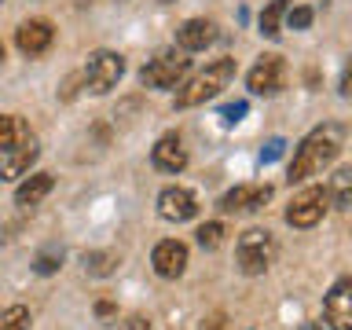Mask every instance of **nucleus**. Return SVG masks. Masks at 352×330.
Segmentation results:
<instances>
[{
  "mask_svg": "<svg viewBox=\"0 0 352 330\" xmlns=\"http://www.w3.org/2000/svg\"><path fill=\"white\" fill-rule=\"evenodd\" d=\"M0 63H4V44H0Z\"/></svg>",
  "mask_w": 352,
  "mask_h": 330,
  "instance_id": "nucleus-32",
  "label": "nucleus"
},
{
  "mask_svg": "<svg viewBox=\"0 0 352 330\" xmlns=\"http://www.w3.org/2000/svg\"><path fill=\"white\" fill-rule=\"evenodd\" d=\"M151 264H154V272H158L162 279H180V275L187 272V246L180 239H162L151 253Z\"/></svg>",
  "mask_w": 352,
  "mask_h": 330,
  "instance_id": "nucleus-11",
  "label": "nucleus"
},
{
  "mask_svg": "<svg viewBox=\"0 0 352 330\" xmlns=\"http://www.w3.org/2000/svg\"><path fill=\"white\" fill-rule=\"evenodd\" d=\"M286 11H290V0H272V4L261 11V33H264V37H279Z\"/></svg>",
  "mask_w": 352,
  "mask_h": 330,
  "instance_id": "nucleus-18",
  "label": "nucleus"
},
{
  "mask_svg": "<svg viewBox=\"0 0 352 330\" xmlns=\"http://www.w3.org/2000/svg\"><path fill=\"white\" fill-rule=\"evenodd\" d=\"M268 198H272L268 184H239L220 198V209H224V213H250V209H261Z\"/></svg>",
  "mask_w": 352,
  "mask_h": 330,
  "instance_id": "nucleus-12",
  "label": "nucleus"
},
{
  "mask_svg": "<svg viewBox=\"0 0 352 330\" xmlns=\"http://www.w3.org/2000/svg\"><path fill=\"white\" fill-rule=\"evenodd\" d=\"M0 4H4V0H0Z\"/></svg>",
  "mask_w": 352,
  "mask_h": 330,
  "instance_id": "nucleus-34",
  "label": "nucleus"
},
{
  "mask_svg": "<svg viewBox=\"0 0 352 330\" xmlns=\"http://www.w3.org/2000/svg\"><path fill=\"white\" fill-rule=\"evenodd\" d=\"M118 330H151V323L143 316H129L125 323H118Z\"/></svg>",
  "mask_w": 352,
  "mask_h": 330,
  "instance_id": "nucleus-28",
  "label": "nucleus"
},
{
  "mask_svg": "<svg viewBox=\"0 0 352 330\" xmlns=\"http://www.w3.org/2000/svg\"><path fill=\"white\" fill-rule=\"evenodd\" d=\"M0 330H30V308L26 305H11L0 316Z\"/></svg>",
  "mask_w": 352,
  "mask_h": 330,
  "instance_id": "nucleus-20",
  "label": "nucleus"
},
{
  "mask_svg": "<svg viewBox=\"0 0 352 330\" xmlns=\"http://www.w3.org/2000/svg\"><path fill=\"white\" fill-rule=\"evenodd\" d=\"M301 330H327V327H323V323H305Z\"/></svg>",
  "mask_w": 352,
  "mask_h": 330,
  "instance_id": "nucleus-31",
  "label": "nucleus"
},
{
  "mask_svg": "<svg viewBox=\"0 0 352 330\" xmlns=\"http://www.w3.org/2000/svg\"><path fill=\"white\" fill-rule=\"evenodd\" d=\"M246 85H250V92L253 96H275V92H283L286 88V63H283V55H261L257 63H253V70L246 74Z\"/></svg>",
  "mask_w": 352,
  "mask_h": 330,
  "instance_id": "nucleus-7",
  "label": "nucleus"
},
{
  "mask_svg": "<svg viewBox=\"0 0 352 330\" xmlns=\"http://www.w3.org/2000/svg\"><path fill=\"white\" fill-rule=\"evenodd\" d=\"M55 187V180L48 173H33V176H26V180H22L19 187H15V202L19 206H37L44 195H48Z\"/></svg>",
  "mask_w": 352,
  "mask_h": 330,
  "instance_id": "nucleus-16",
  "label": "nucleus"
},
{
  "mask_svg": "<svg viewBox=\"0 0 352 330\" xmlns=\"http://www.w3.org/2000/svg\"><path fill=\"white\" fill-rule=\"evenodd\" d=\"M283 154V140H268V147L261 151V162H275Z\"/></svg>",
  "mask_w": 352,
  "mask_h": 330,
  "instance_id": "nucleus-27",
  "label": "nucleus"
},
{
  "mask_svg": "<svg viewBox=\"0 0 352 330\" xmlns=\"http://www.w3.org/2000/svg\"><path fill=\"white\" fill-rule=\"evenodd\" d=\"M338 151H341V129H338V125H319V129H312L301 143H297L286 180H290V184H301V180H308V176L323 173L327 165L338 158Z\"/></svg>",
  "mask_w": 352,
  "mask_h": 330,
  "instance_id": "nucleus-1",
  "label": "nucleus"
},
{
  "mask_svg": "<svg viewBox=\"0 0 352 330\" xmlns=\"http://www.w3.org/2000/svg\"><path fill=\"white\" fill-rule=\"evenodd\" d=\"M191 70V59H187V52H158L154 59L140 70V81L147 88H176L184 81V74Z\"/></svg>",
  "mask_w": 352,
  "mask_h": 330,
  "instance_id": "nucleus-5",
  "label": "nucleus"
},
{
  "mask_svg": "<svg viewBox=\"0 0 352 330\" xmlns=\"http://www.w3.org/2000/svg\"><path fill=\"white\" fill-rule=\"evenodd\" d=\"M341 96L352 99V59H349V66H345V74H341Z\"/></svg>",
  "mask_w": 352,
  "mask_h": 330,
  "instance_id": "nucleus-29",
  "label": "nucleus"
},
{
  "mask_svg": "<svg viewBox=\"0 0 352 330\" xmlns=\"http://www.w3.org/2000/svg\"><path fill=\"white\" fill-rule=\"evenodd\" d=\"M327 191H330V202L338 209H352V169H341Z\"/></svg>",
  "mask_w": 352,
  "mask_h": 330,
  "instance_id": "nucleus-19",
  "label": "nucleus"
},
{
  "mask_svg": "<svg viewBox=\"0 0 352 330\" xmlns=\"http://www.w3.org/2000/svg\"><path fill=\"white\" fill-rule=\"evenodd\" d=\"M22 140H30L26 121L15 118V114H0V154L11 151V147H19Z\"/></svg>",
  "mask_w": 352,
  "mask_h": 330,
  "instance_id": "nucleus-17",
  "label": "nucleus"
},
{
  "mask_svg": "<svg viewBox=\"0 0 352 330\" xmlns=\"http://www.w3.org/2000/svg\"><path fill=\"white\" fill-rule=\"evenodd\" d=\"M231 77H235V59H213L206 66V70H198L187 85H180V92H176V110H191V107H202L206 99L220 96L224 88L231 85Z\"/></svg>",
  "mask_w": 352,
  "mask_h": 330,
  "instance_id": "nucleus-2",
  "label": "nucleus"
},
{
  "mask_svg": "<svg viewBox=\"0 0 352 330\" xmlns=\"http://www.w3.org/2000/svg\"><path fill=\"white\" fill-rule=\"evenodd\" d=\"M235 257H239V268L246 272V275L268 272L272 261H275V239H272V231H264V228L242 231L239 246H235Z\"/></svg>",
  "mask_w": 352,
  "mask_h": 330,
  "instance_id": "nucleus-3",
  "label": "nucleus"
},
{
  "mask_svg": "<svg viewBox=\"0 0 352 330\" xmlns=\"http://www.w3.org/2000/svg\"><path fill=\"white\" fill-rule=\"evenodd\" d=\"M151 162H154V169H162V173H184L187 169V147H184V140L180 136H162L158 143L151 147Z\"/></svg>",
  "mask_w": 352,
  "mask_h": 330,
  "instance_id": "nucleus-13",
  "label": "nucleus"
},
{
  "mask_svg": "<svg viewBox=\"0 0 352 330\" xmlns=\"http://www.w3.org/2000/svg\"><path fill=\"white\" fill-rule=\"evenodd\" d=\"M198 330H228V316H224V312H209Z\"/></svg>",
  "mask_w": 352,
  "mask_h": 330,
  "instance_id": "nucleus-26",
  "label": "nucleus"
},
{
  "mask_svg": "<svg viewBox=\"0 0 352 330\" xmlns=\"http://www.w3.org/2000/svg\"><path fill=\"white\" fill-rule=\"evenodd\" d=\"M213 41H217V26L209 19H187L184 26L176 30V44H180V52H206Z\"/></svg>",
  "mask_w": 352,
  "mask_h": 330,
  "instance_id": "nucleus-14",
  "label": "nucleus"
},
{
  "mask_svg": "<svg viewBox=\"0 0 352 330\" xmlns=\"http://www.w3.org/2000/svg\"><path fill=\"white\" fill-rule=\"evenodd\" d=\"M286 19H290V30H308V26H312V8H294L290 4Z\"/></svg>",
  "mask_w": 352,
  "mask_h": 330,
  "instance_id": "nucleus-24",
  "label": "nucleus"
},
{
  "mask_svg": "<svg viewBox=\"0 0 352 330\" xmlns=\"http://www.w3.org/2000/svg\"><path fill=\"white\" fill-rule=\"evenodd\" d=\"M330 209V191L327 187H305L301 195H294V202L286 206V224L290 228H316Z\"/></svg>",
  "mask_w": 352,
  "mask_h": 330,
  "instance_id": "nucleus-6",
  "label": "nucleus"
},
{
  "mask_svg": "<svg viewBox=\"0 0 352 330\" xmlns=\"http://www.w3.org/2000/svg\"><path fill=\"white\" fill-rule=\"evenodd\" d=\"M114 264H118V257H114V253H85V268L88 272H92V275H110V272H114Z\"/></svg>",
  "mask_w": 352,
  "mask_h": 330,
  "instance_id": "nucleus-22",
  "label": "nucleus"
},
{
  "mask_svg": "<svg viewBox=\"0 0 352 330\" xmlns=\"http://www.w3.org/2000/svg\"><path fill=\"white\" fill-rule=\"evenodd\" d=\"M162 4H173V0H162Z\"/></svg>",
  "mask_w": 352,
  "mask_h": 330,
  "instance_id": "nucleus-33",
  "label": "nucleus"
},
{
  "mask_svg": "<svg viewBox=\"0 0 352 330\" xmlns=\"http://www.w3.org/2000/svg\"><path fill=\"white\" fill-rule=\"evenodd\" d=\"M121 77H125V59L118 52H92L81 70V81L92 96H107L110 88H118Z\"/></svg>",
  "mask_w": 352,
  "mask_h": 330,
  "instance_id": "nucleus-4",
  "label": "nucleus"
},
{
  "mask_svg": "<svg viewBox=\"0 0 352 330\" xmlns=\"http://www.w3.org/2000/svg\"><path fill=\"white\" fill-rule=\"evenodd\" d=\"M96 316H103V319L114 316V305H110V301H99V305H96Z\"/></svg>",
  "mask_w": 352,
  "mask_h": 330,
  "instance_id": "nucleus-30",
  "label": "nucleus"
},
{
  "mask_svg": "<svg viewBox=\"0 0 352 330\" xmlns=\"http://www.w3.org/2000/svg\"><path fill=\"white\" fill-rule=\"evenodd\" d=\"M59 264H63V250H44L33 268H37L41 275H52V272H59Z\"/></svg>",
  "mask_w": 352,
  "mask_h": 330,
  "instance_id": "nucleus-23",
  "label": "nucleus"
},
{
  "mask_svg": "<svg viewBox=\"0 0 352 330\" xmlns=\"http://www.w3.org/2000/svg\"><path fill=\"white\" fill-rule=\"evenodd\" d=\"M52 41H55V26L48 19H30V22H22V26L15 30V44H19V52L22 55H30V59H37V55H44L52 48Z\"/></svg>",
  "mask_w": 352,
  "mask_h": 330,
  "instance_id": "nucleus-10",
  "label": "nucleus"
},
{
  "mask_svg": "<svg viewBox=\"0 0 352 330\" xmlns=\"http://www.w3.org/2000/svg\"><path fill=\"white\" fill-rule=\"evenodd\" d=\"M242 114H246V103H242V99H239V103H228L224 110H220V118H224L228 125H235V121H242Z\"/></svg>",
  "mask_w": 352,
  "mask_h": 330,
  "instance_id": "nucleus-25",
  "label": "nucleus"
},
{
  "mask_svg": "<svg viewBox=\"0 0 352 330\" xmlns=\"http://www.w3.org/2000/svg\"><path fill=\"white\" fill-rule=\"evenodd\" d=\"M224 235H228L224 224H220V220H209V224L198 228V246H202V250H217L220 242H224Z\"/></svg>",
  "mask_w": 352,
  "mask_h": 330,
  "instance_id": "nucleus-21",
  "label": "nucleus"
},
{
  "mask_svg": "<svg viewBox=\"0 0 352 330\" xmlns=\"http://www.w3.org/2000/svg\"><path fill=\"white\" fill-rule=\"evenodd\" d=\"M323 319H327L330 330H352V275H341V279L327 290Z\"/></svg>",
  "mask_w": 352,
  "mask_h": 330,
  "instance_id": "nucleus-8",
  "label": "nucleus"
},
{
  "mask_svg": "<svg viewBox=\"0 0 352 330\" xmlns=\"http://www.w3.org/2000/svg\"><path fill=\"white\" fill-rule=\"evenodd\" d=\"M37 162V140H22L19 147H11L0 154V180H15V176L30 173V165Z\"/></svg>",
  "mask_w": 352,
  "mask_h": 330,
  "instance_id": "nucleus-15",
  "label": "nucleus"
},
{
  "mask_svg": "<svg viewBox=\"0 0 352 330\" xmlns=\"http://www.w3.org/2000/svg\"><path fill=\"white\" fill-rule=\"evenodd\" d=\"M158 217L169 220V224H184V220L198 217V198L187 187H165L158 195Z\"/></svg>",
  "mask_w": 352,
  "mask_h": 330,
  "instance_id": "nucleus-9",
  "label": "nucleus"
}]
</instances>
